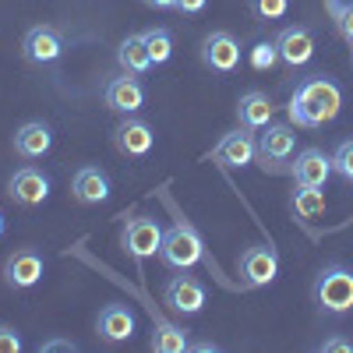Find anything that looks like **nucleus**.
Masks as SVG:
<instances>
[{
    "label": "nucleus",
    "instance_id": "32",
    "mask_svg": "<svg viewBox=\"0 0 353 353\" xmlns=\"http://www.w3.org/2000/svg\"><path fill=\"white\" fill-rule=\"evenodd\" d=\"M336 28H339V32H343V39L353 46V11H346L339 21H336Z\"/></svg>",
    "mask_w": 353,
    "mask_h": 353
},
{
    "label": "nucleus",
    "instance_id": "31",
    "mask_svg": "<svg viewBox=\"0 0 353 353\" xmlns=\"http://www.w3.org/2000/svg\"><path fill=\"white\" fill-rule=\"evenodd\" d=\"M205 4H209V0H176L173 11H181V14H201Z\"/></svg>",
    "mask_w": 353,
    "mask_h": 353
},
{
    "label": "nucleus",
    "instance_id": "24",
    "mask_svg": "<svg viewBox=\"0 0 353 353\" xmlns=\"http://www.w3.org/2000/svg\"><path fill=\"white\" fill-rule=\"evenodd\" d=\"M141 39H145V50H149V57H152V64H156V68L166 64L170 57H173V36H170V28H163V25L145 28Z\"/></svg>",
    "mask_w": 353,
    "mask_h": 353
},
{
    "label": "nucleus",
    "instance_id": "1",
    "mask_svg": "<svg viewBox=\"0 0 353 353\" xmlns=\"http://www.w3.org/2000/svg\"><path fill=\"white\" fill-rule=\"evenodd\" d=\"M343 110V92H339V85L329 78V74H311L304 78L297 88H293V96H290V124H297V128H325L332 124L336 117Z\"/></svg>",
    "mask_w": 353,
    "mask_h": 353
},
{
    "label": "nucleus",
    "instance_id": "16",
    "mask_svg": "<svg viewBox=\"0 0 353 353\" xmlns=\"http://www.w3.org/2000/svg\"><path fill=\"white\" fill-rule=\"evenodd\" d=\"M134 325H138V318L128 304H106L96 318V332L103 343H128L134 336Z\"/></svg>",
    "mask_w": 353,
    "mask_h": 353
},
{
    "label": "nucleus",
    "instance_id": "22",
    "mask_svg": "<svg viewBox=\"0 0 353 353\" xmlns=\"http://www.w3.org/2000/svg\"><path fill=\"white\" fill-rule=\"evenodd\" d=\"M325 209H329V201H325V191H321V188H314V184H297V188H293V194H290V212L297 216V219L311 223V219H318Z\"/></svg>",
    "mask_w": 353,
    "mask_h": 353
},
{
    "label": "nucleus",
    "instance_id": "9",
    "mask_svg": "<svg viewBox=\"0 0 353 353\" xmlns=\"http://www.w3.org/2000/svg\"><path fill=\"white\" fill-rule=\"evenodd\" d=\"M152 145H156V131L141 117H128V121L113 128V149L128 159H145L152 152Z\"/></svg>",
    "mask_w": 353,
    "mask_h": 353
},
{
    "label": "nucleus",
    "instance_id": "11",
    "mask_svg": "<svg viewBox=\"0 0 353 353\" xmlns=\"http://www.w3.org/2000/svg\"><path fill=\"white\" fill-rule=\"evenodd\" d=\"M163 301L176 314H201L205 301H209V293H205V286L194 276L181 272V276H170V283L163 286Z\"/></svg>",
    "mask_w": 353,
    "mask_h": 353
},
{
    "label": "nucleus",
    "instance_id": "28",
    "mask_svg": "<svg viewBox=\"0 0 353 353\" xmlns=\"http://www.w3.org/2000/svg\"><path fill=\"white\" fill-rule=\"evenodd\" d=\"M21 336L14 325H0V353H21Z\"/></svg>",
    "mask_w": 353,
    "mask_h": 353
},
{
    "label": "nucleus",
    "instance_id": "33",
    "mask_svg": "<svg viewBox=\"0 0 353 353\" xmlns=\"http://www.w3.org/2000/svg\"><path fill=\"white\" fill-rule=\"evenodd\" d=\"M145 8H152V11H173L176 8V0H141Z\"/></svg>",
    "mask_w": 353,
    "mask_h": 353
},
{
    "label": "nucleus",
    "instance_id": "5",
    "mask_svg": "<svg viewBox=\"0 0 353 353\" xmlns=\"http://www.w3.org/2000/svg\"><path fill=\"white\" fill-rule=\"evenodd\" d=\"M163 223L156 216H134L124 223L121 230V248L134 258V261H145V258H156L159 248H163Z\"/></svg>",
    "mask_w": 353,
    "mask_h": 353
},
{
    "label": "nucleus",
    "instance_id": "14",
    "mask_svg": "<svg viewBox=\"0 0 353 353\" xmlns=\"http://www.w3.org/2000/svg\"><path fill=\"white\" fill-rule=\"evenodd\" d=\"M43 272H46V261L36 248H21L4 261V283L11 290H32L43 279Z\"/></svg>",
    "mask_w": 353,
    "mask_h": 353
},
{
    "label": "nucleus",
    "instance_id": "27",
    "mask_svg": "<svg viewBox=\"0 0 353 353\" xmlns=\"http://www.w3.org/2000/svg\"><path fill=\"white\" fill-rule=\"evenodd\" d=\"M332 173H339L343 181L353 188V138L339 141L336 152H332Z\"/></svg>",
    "mask_w": 353,
    "mask_h": 353
},
{
    "label": "nucleus",
    "instance_id": "35",
    "mask_svg": "<svg viewBox=\"0 0 353 353\" xmlns=\"http://www.w3.org/2000/svg\"><path fill=\"white\" fill-rule=\"evenodd\" d=\"M0 237H4V212H0Z\"/></svg>",
    "mask_w": 353,
    "mask_h": 353
},
{
    "label": "nucleus",
    "instance_id": "21",
    "mask_svg": "<svg viewBox=\"0 0 353 353\" xmlns=\"http://www.w3.org/2000/svg\"><path fill=\"white\" fill-rule=\"evenodd\" d=\"M117 64H121V71H128V74L152 71V57H149V50H145L141 32H131V36L121 39V46H117Z\"/></svg>",
    "mask_w": 353,
    "mask_h": 353
},
{
    "label": "nucleus",
    "instance_id": "34",
    "mask_svg": "<svg viewBox=\"0 0 353 353\" xmlns=\"http://www.w3.org/2000/svg\"><path fill=\"white\" fill-rule=\"evenodd\" d=\"M39 350H74V343H43Z\"/></svg>",
    "mask_w": 353,
    "mask_h": 353
},
{
    "label": "nucleus",
    "instance_id": "13",
    "mask_svg": "<svg viewBox=\"0 0 353 353\" xmlns=\"http://www.w3.org/2000/svg\"><path fill=\"white\" fill-rule=\"evenodd\" d=\"M103 103L113 110V113H124V117H131V113H138L141 106H145V88H141V81H138V74H117V78H110L106 85H103Z\"/></svg>",
    "mask_w": 353,
    "mask_h": 353
},
{
    "label": "nucleus",
    "instance_id": "2",
    "mask_svg": "<svg viewBox=\"0 0 353 353\" xmlns=\"http://www.w3.org/2000/svg\"><path fill=\"white\" fill-rule=\"evenodd\" d=\"M311 297L325 314H336V318L350 314L353 311V269L350 265H339V261H329L325 269L314 276Z\"/></svg>",
    "mask_w": 353,
    "mask_h": 353
},
{
    "label": "nucleus",
    "instance_id": "26",
    "mask_svg": "<svg viewBox=\"0 0 353 353\" xmlns=\"http://www.w3.org/2000/svg\"><path fill=\"white\" fill-rule=\"evenodd\" d=\"M248 8L258 21H279L290 11V0H248Z\"/></svg>",
    "mask_w": 353,
    "mask_h": 353
},
{
    "label": "nucleus",
    "instance_id": "25",
    "mask_svg": "<svg viewBox=\"0 0 353 353\" xmlns=\"http://www.w3.org/2000/svg\"><path fill=\"white\" fill-rule=\"evenodd\" d=\"M248 61H251V68H254V71H272V68L279 64L276 39H261V43H254V46H251V53H248Z\"/></svg>",
    "mask_w": 353,
    "mask_h": 353
},
{
    "label": "nucleus",
    "instance_id": "30",
    "mask_svg": "<svg viewBox=\"0 0 353 353\" xmlns=\"http://www.w3.org/2000/svg\"><path fill=\"white\" fill-rule=\"evenodd\" d=\"M325 11H329L332 21H339L346 11H353V0H325Z\"/></svg>",
    "mask_w": 353,
    "mask_h": 353
},
{
    "label": "nucleus",
    "instance_id": "18",
    "mask_svg": "<svg viewBox=\"0 0 353 353\" xmlns=\"http://www.w3.org/2000/svg\"><path fill=\"white\" fill-rule=\"evenodd\" d=\"M71 194H74L78 205H103L113 194L106 170H99V166H78L74 181H71Z\"/></svg>",
    "mask_w": 353,
    "mask_h": 353
},
{
    "label": "nucleus",
    "instance_id": "6",
    "mask_svg": "<svg viewBox=\"0 0 353 353\" xmlns=\"http://www.w3.org/2000/svg\"><path fill=\"white\" fill-rule=\"evenodd\" d=\"M276 50H279V64L290 71H301L314 61V32L307 25H286L276 36Z\"/></svg>",
    "mask_w": 353,
    "mask_h": 353
},
{
    "label": "nucleus",
    "instance_id": "7",
    "mask_svg": "<svg viewBox=\"0 0 353 353\" xmlns=\"http://www.w3.org/2000/svg\"><path fill=\"white\" fill-rule=\"evenodd\" d=\"M21 53H25L28 64L50 68V64H57L64 57V36L57 32L53 25H32L25 32V39H21Z\"/></svg>",
    "mask_w": 353,
    "mask_h": 353
},
{
    "label": "nucleus",
    "instance_id": "15",
    "mask_svg": "<svg viewBox=\"0 0 353 353\" xmlns=\"http://www.w3.org/2000/svg\"><path fill=\"white\" fill-rule=\"evenodd\" d=\"M8 194L25 205V209H36V205H43L50 198V176L36 166H21L11 173V181H8Z\"/></svg>",
    "mask_w": 353,
    "mask_h": 353
},
{
    "label": "nucleus",
    "instance_id": "23",
    "mask_svg": "<svg viewBox=\"0 0 353 353\" xmlns=\"http://www.w3.org/2000/svg\"><path fill=\"white\" fill-rule=\"evenodd\" d=\"M149 346H152L156 353H184V350L191 346V339H188V332H184L181 325H170V321H156Z\"/></svg>",
    "mask_w": 353,
    "mask_h": 353
},
{
    "label": "nucleus",
    "instance_id": "20",
    "mask_svg": "<svg viewBox=\"0 0 353 353\" xmlns=\"http://www.w3.org/2000/svg\"><path fill=\"white\" fill-rule=\"evenodd\" d=\"M272 110H276L272 99L265 96V92H258V88H251V92H244L237 99V121L248 131H261V128L272 124Z\"/></svg>",
    "mask_w": 353,
    "mask_h": 353
},
{
    "label": "nucleus",
    "instance_id": "17",
    "mask_svg": "<svg viewBox=\"0 0 353 353\" xmlns=\"http://www.w3.org/2000/svg\"><path fill=\"white\" fill-rule=\"evenodd\" d=\"M297 184H314V188H325V181L332 176V156H325L321 149H304L293 156L290 170H286Z\"/></svg>",
    "mask_w": 353,
    "mask_h": 353
},
{
    "label": "nucleus",
    "instance_id": "4",
    "mask_svg": "<svg viewBox=\"0 0 353 353\" xmlns=\"http://www.w3.org/2000/svg\"><path fill=\"white\" fill-rule=\"evenodd\" d=\"M293 156H297V131H293L290 124H269V128H261L254 163L265 173H286L290 163H293Z\"/></svg>",
    "mask_w": 353,
    "mask_h": 353
},
{
    "label": "nucleus",
    "instance_id": "19",
    "mask_svg": "<svg viewBox=\"0 0 353 353\" xmlns=\"http://www.w3.org/2000/svg\"><path fill=\"white\" fill-rule=\"evenodd\" d=\"M53 149V131L46 121H25L14 131V152L21 159H43Z\"/></svg>",
    "mask_w": 353,
    "mask_h": 353
},
{
    "label": "nucleus",
    "instance_id": "12",
    "mask_svg": "<svg viewBox=\"0 0 353 353\" xmlns=\"http://www.w3.org/2000/svg\"><path fill=\"white\" fill-rule=\"evenodd\" d=\"M241 276L248 286H269L279 276V254L272 244H251L241 254Z\"/></svg>",
    "mask_w": 353,
    "mask_h": 353
},
{
    "label": "nucleus",
    "instance_id": "8",
    "mask_svg": "<svg viewBox=\"0 0 353 353\" xmlns=\"http://www.w3.org/2000/svg\"><path fill=\"white\" fill-rule=\"evenodd\" d=\"M258 156V138L248 131V128H237V131H226L219 141H216V149H212V159L226 170H244L251 166Z\"/></svg>",
    "mask_w": 353,
    "mask_h": 353
},
{
    "label": "nucleus",
    "instance_id": "10",
    "mask_svg": "<svg viewBox=\"0 0 353 353\" xmlns=\"http://www.w3.org/2000/svg\"><path fill=\"white\" fill-rule=\"evenodd\" d=\"M201 64L216 71V74H233L241 68V43L233 39L230 32H209L201 39Z\"/></svg>",
    "mask_w": 353,
    "mask_h": 353
},
{
    "label": "nucleus",
    "instance_id": "3",
    "mask_svg": "<svg viewBox=\"0 0 353 353\" xmlns=\"http://www.w3.org/2000/svg\"><path fill=\"white\" fill-rule=\"evenodd\" d=\"M159 258L166 269L173 272H188L205 258V241L198 237V230L191 223H173L166 233H163V248H159Z\"/></svg>",
    "mask_w": 353,
    "mask_h": 353
},
{
    "label": "nucleus",
    "instance_id": "29",
    "mask_svg": "<svg viewBox=\"0 0 353 353\" xmlns=\"http://www.w3.org/2000/svg\"><path fill=\"white\" fill-rule=\"evenodd\" d=\"M318 350H321V353H353V343L343 339V336H332V339H325V343H318Z\"/></svg>",
    "mask_w": 353,
    "mask_h": 353
}]
</instances>
